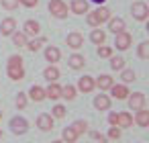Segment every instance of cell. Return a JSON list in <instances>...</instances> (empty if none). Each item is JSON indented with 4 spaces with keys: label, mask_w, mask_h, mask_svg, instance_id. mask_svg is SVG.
<instances>
[{
    "label": "cell",
    "mask_w": 149,
    "mask_h": 143,
    "mask_svg": "<svg viewBox=\"0 0 149 143\" xmlns=\"http://www.w3.org/2000/svg\"><path fill=\"white\" fill-rule=\"evenodd\" d=\"M108 19H110V10L104 8V6H100V8H96L94 13L88 15V25H90V27H100V25L106 23Z\"/></svg>",
    "instance_id": "obj_1"
},
{
    "label": "cell",
    "mask_w": 149,
    "mask_h": 143,
    "mask_svg": "<svg viewBox=\"0 0 149 143\" xmlns=\"http://www.w3.org/2000/svg\"><path fill=\"white\" fill-rule=\"evenodd\" d=\"M49 13L55 19H65L68 17V4L63 2V0H51L49 2Z\"/></svg>",
    "instance_id": "obj_2"
},
{
    "label": "cell",
    "mask_w": 149,
    "mask_h": 143,
    "mask_svg": "<svg viewBox=\"0 0 149 143\" xmlns=\"http://www.w3.org/2000/svg\"><path fill=\"white\" fill-rule=\"evenodd\" d=\"M131 13H133V19H135V21H145V19L149 17V6L143 2V0H139V2L133 4Z\"/></svg>",
    "instance_id": "obj_3"
},
{
    "label": "cell",
    "mask_w": 149,
    "mask_h": 143,
    "mask_svg": "<svg viewBox=\"0 0 149 143\" xmlns=\"http://www.w3.org/2000/svg\"><path fill=\"white\" fill-rule=\"evenodd\" d=\"M131 43H133V37H131V33H127V31H120V33H116V37H114V45H116V49L125 51V49H129V47H131Z\"/></svg>",
    "instance_id": "obj_4"
},
{
    "label": "cell",
    "mask_w": 149,
    "mask_h": 143,
    "mask_svg": "<svg viewBox=\"0 0 149 143\" xmlns=\"http://www.w3.org/2000/svg\"><path fill=\"white\" fill-rule=\"evenodd\" d=\"M129 98V106L133 110H139V108H145V94L143 92H133L127 96Z\"/></svg>",
    "instance_id": "obj_5"
},
{
    "label": "cell",
    "mask_w": 149,
    "mask_h": 143,
    "mask_svg": "<svg viewBox=\"0 0 149 143\" xmlns=\"http://www.w3.org/2000/svg\"><path fill=\"white\" fill-rule=\"evenodd\" d=\"M10 129H13L15 135H25V133L29 131V123H27L23 116H17V119L10 121Z\"/></svg>",
    "instance_id": "obj_6"
},
{
    "label": "cell",
    "mask_w": 149,
    "mask_h": 143,
    "mask_svg": "<svg viewBox=\"0 0 149 143\" xmlns=\"http://www.w3.org/2000/svg\"><path fill=\"white\" fill-rule=\"evenodd\" d=\"M65 43H68V47H72V49H80V47L84 45V35H82V33H78V31H74V33H70V35H68Z\"/></svg>",
    "instance_id": "obj_7"
},
{
    "label": "cell",
    "mask_w": 149,
    "mask_h": 143,
    "mask_svg": "<svg viewBox=\"0 0 149 143\" xmlns=\"http://www.w3.org/2000/svg\"><path fill=\"white\" fill-rule=\"evenodd\" d=\"M53 125H55V123H53V116H51V114H45V112H43V114L37 116V127H39L41 131H51Z\"/></svg>",
    "instance_id": "obj_8"
},
{
    "label": "cell",
    "mask_w": 149,
    "mask_h": 143,
    "mask_svg": "<svg viewBox=\"0 0 149 143\" xmlns=\"http://www.w3.org/2000/svg\"><path fill=\"white\" fill-rule=\"evenodd\" d=\"M78 88H80V92H92L96 86H94V78H90V76H82L80 80H78Z\"/></svg>",
    "instance_id": "obj_9"
},
{
    "label": "cell",
    "mask_w": 149,
    "mask_h": 143,
    "mask_svg": "<svg viewBox=\"0 0 149 143\" xmlns=\"http://www.w3.org/2000/svg\"><path fill=\"white\" fill-rule=\"evenodd\" d=\"M112 84H114L112 76H106V74H102V76H98V80H94V86L100 88V90H108Z\"/></svg>",
    "instance_id": "obj_10"
},
{
    "label": "cell",
    "mask_w": 149,
    "mask_h": 143,
    "mask_svg": "<svg viewBox=\"0 0 149 143\" xmlns=\"http://www.w3.org/2000/svg\"><path fill=\"white\" fill-rule=\"evenodd\" d=\"M45 98H51V100L61 98V86L55 84V82H51V84L47 86V90H45Z\"/></svg>",
    "instance_id": "obj_11"
},
{
    "label": "cell",
    "mask_w": 149,
    "mask_h": 143,
    "mask_svg": "<svg viewBox=\"0 0 149 143\" xmlns=\"http://www.w3.org/2000/svg\"><path fill=\"white\" fill-rule=\"evenodd\" d=\"M131 125H133V114H129V112H116V127L127 129Z\"/></svg>",
    "instance_id": "obj_12"
},
{
    "label": "cell",
    "mask_w": 149,
    "mask_h": 143,
    "mask_svg": "<svg viewBox=\"0 0 149 143\" xmlns=\"http://www.w3.org/2000/svg\"><path fill=\"white\" fill-rule=\"evenodd\" d=\"M15 29H17V21L15 19H4L2 21V25H0V33H2V35H13L15 33Z\"/></svg>",
    "instance_id": "obj_13"
},
{
    "label": "cell",
    "mask_w": 149,
    "mask_h": 143,
    "mask_svg": "<svg viewBox=\"0 0 149 143\" xmlns=\"http://www.w3.org/2000/svg\"><path fill=\"white\" fill-rule=\"evenodd\" d=\"M70 8L74 15H84V13H88V0H72Z\"/></svg>",
    "instance_id": "obj_14"
},
{
    "label": "cell",
    "mask_w": 149,
    "mask_h": 143,
    "mask_svg": "<svg viewBox=\"0 0 149 143\" xmlns=\"http://www.w3.org/2000/svg\"><path fill=\"white\" fill-rule=\"evenodd\" d=\"M108 90H110L112 98H116V100H125V98L129 96V90H127V86H114V84H112Z\"/></svg>",
    "instance_id": "obj_15"
},
{
    "label": "cell",
    "mask_w": 149,
    "mask_h": 143,
    "mask_svg": "<svg viewBox=\"0 0 149 143\" xmlns=\"http://www.w3.org/2000/svg\"><path fill=\"white\" fill-rule=\"evenodd\" d=\"M135 123L139 127H149V110L147 108H139L135 114Z\"/></svg>",
    "instance_id": "obj_16"
},
{
    "label": "cell",
    "mask_w": 149,
    "mask_h": 143,
    "mask_svg": "<svg viewBox=\"0 0 149 143\" xmlns=\"http://www.w3.org/2000/svg\"><path fill=\"white\" fill-rule=\"evenodd\" d=\"M108 29H110V33H120V31H125V21L123 19H118V17H114V19H108Z\"/></svg>",
    "instance_id": "obj_17"
},
{
    "label": "cell",
    "mask_w": 149,
    "mask_h": 143,
    "mask_svg": "<svg viewBox=\"0 0 149 143\" xmlns=\"http://www.w3.org/2000/svg\"><path fill=\"white\" fill-rule=\"evenodd\" d=\"M90 41L96 43V45H104V41H106V33H104L102 29L94 27V31L90 33Z\"/></svg>",
    "instance_id": "obj_18"
},
{
    "label": "cell",
    "mask_w": 149,
    "mask_h": 143,
    "mask_svg": "<svg viewBox=\"0 0 149 143\" xmlns=\"http://www.w3.org/2000/svg\"><path fill=\"white\" fill-rule=\"evenodd\" d=\"M8 78L15 80V82L23 80V78H25V70H23V66H8Z\"/></svg>",
    "instance_id": "obj_19"
},
{
    "label": "cell",
    "mask_w": 149,
    "mask_h": 143,
    "mask_svg": "<svg viewBox=\"0 0 149 143\" xmlns=\"http://www.w3.org/2000/svg\"><path fill=\"white\" fill-rule=\"evenodd\" d=\"M94 106H96L98 110H108V108H110V98H108L106 94H98V96L94 98Z\"/></svg>",
    "instance_id": "obj_20"
},
{
    "label": "cell",
    "mask_w": 149,
    "mask_h": 143,
    "mask_svg": "<svg viewBox=\"0 0 149 143\" xmlns=\"http://www.w3.org/2000/svg\"><path fill=\"white\" fill-rule=\"evenodd\" d=\"M39 31H41V27H39V23L37 21H27L25 23V35H31V37H37L39 35Z\"/></svg>",
    "instance_id": "obj_21"
},
{
    "label": "cell",
    "mask_w": 149,
    "mask_h": 143,
    "mask_svg": "<svg viewBox=\"0 0 149 143\" xmlns=\"http://www.w3.org/2000/svg\"><path fill=\"white\" fill-rule=\"evenodd\" d=\"M45 59H47L49 63H57V61L61 59L59 49H57V47H47V49H45Z\"/></svg>",
    "instance_id": "obj_22"
},
{
    "label": "cell",
    "mask_w": 149,
    "mask_h": 143,
    "mask_svg": "<svg viewBox=\"0 0 149 143\" xmlns=\"http://www.w3.org/2000/svg\"><path fill=\"white\" fill-rule=\"evenodd\" d=\"M29 98L35 100V102H41V100H45V90H43L41 86H31V90H29Z\"/></svg>",
    "instance_id": "obj_23"
},
{
    "label": "cell",
    "mask_w": 149,
    "mask_h": 143,
    "mask_svg": "<svg viewBox=\"0 0 149 143\" xmlns=\"http://www.w3.org/2000/svg\"><path fill=\"white\" fill-rule=\"evenodd\" d=\"M78 133L72 129V127H68V129H63V133H61V141L63 143H74V141H78Z\"/></svg>",
    "instance_id": "obj_24"
},
{
    "label": "cell",
    "mask_w": 149,
    "mask_h": 143,
    "mask_svg": "<svg viewBox=\"0 0 149 143\" xmlns=\"http://www.w3.org/2000/svg\"><path fill=\"white\" fill-rule=\"evenodd\" d=\"M70 68L72 70H82L84 68V55H80V53H74L72 57H70Z\"/></svg>",
    "instance_id": "obj_25"
},
{
    "label": "cell",
    "mask_w": 149,
    "mask_h": 143,
    "mask_svg": "<svg viewBox=\"0 0 149 143\" xmlns=\"http://www.w3.org/2000/svg\"><path fill=\"white\" fill-rule=\"evenodd\" d=\"M43 76H45V80H47V82H55V80L59 78V70H57L55 66H49V68L43 72Z\"/></svg>",
    "instance_id": "obj_26"
},
{
    "label": "cell",
    "mask_w": 149,
    "mask_h": 143,
    "mask_svg": "<svg viewBox=\"0 0 149 143\" xmlns=\"http://www.w3.org/2000/svg\"><path fill=\"white\" fill-rule=\"evenodd\" d=\"M61 98H65V100H74V98H76V88L70 86V84L63 86V88H61Z\"/></svg>",
    "instance_id": "obj_27"
},
{
    "label": "cell",
    "mask_w": 149,
    "mask_h": 143,
    "mask_svg": "<svg viewBox=\"0 0 149 143\" xmlns=\"http://www.w3.org/2000/svg\"><path fill=\"white\" fill-rule=\"evenodd\" d=\"M13 43L17 47H25L27 45V35L25 33H13Z\"/></svg>",
    "instance_id": "obj_28"
},
{
    "label": "cell",
    "mask_w": 149,
    "mask_h": 143,
    "mask_svg": "<svg viewBox=\"0 0 149 143\" xmlns=\"http://www.w3.org/2000/svg\"><path fill=\"white\" fill-rule=\"evenodd\" d=\"M72 129H74L78 135H84V133L88 131V123H86V121H76V123L72 125Z\"/></svg>",
    "instance_id": "obj_29"
},
{
    "label": "cell",
    "mask_w": 149,
    "mask_h": 143,
    "mask_svg": "<svg viewBox=\"0 0 149 143\" xmlns=\"http://www.w3.org/2000/svg\"><path fill=\"white\" fill-rule=\"evenodd\" d=\"M110 68H112V70H123V68H125V59H123L120 55H116V57L110 55Z\"/></svg>",
    "instance_id": "obj_30"
},
{
    "label": "cell",
    "mask_w": 149,
    "mask_h": 143,
    "mask_svg": "<svg viewBox=\"0 0 149 143\" xmlns=\"http://www.w3.org/2000/svg\"><path fill=\"white\" fill-rule=\"evenodd\" d=\"M43 43H45V37H39V39H35V41H27V47H29V51H37Z\"/></svg>",
    "instance_id": "obj_31"
},
{
    "label": "cell",
    "mask_w": 149,
    "mask_h": 143,
    "mask_svg": "<svg viewBox=\"0 0 149 143\" xmlns=\"http://www.w3.org/2000/svg\"><path fill=\"white\" fill-rule=\"evenodd\" d=\"M139 57H141V59H147V57H149V43H147V41H143V43L139 45Z\"/></svg>",
    "instance_id": "obj_32"
},
{
    "label": "cell",
    "mask_w": 149,
    "mask_h": 143,
    "mask_svg": "<svg viewBox=\"0 0 149 143\" xmlns=\"http://www.w3.org/2000/svg\"><path fill=\"white\" fill-rule=\"evenodd\" d=\"M19 6V0H2V8L6 10H15Z\"/></svg>",
    "instance_id": "obj_33"
},
{
    "label": "cell",
    "mask_w": 149,
    "mask_h": 143,
    "mask_svg": "<svg viewBox=\"0 0 149 143\" xmlns=\"http://www.w3.org/2000/svg\"><path fill=\"white\" fill-rule=\"evenodd\" d=\"M112 55V49L106 47V45H100L98 47V57H110Z\"/></svg>",
    "instance_id": "obj_34"
},
{
    "label": "cell",
    "mask_w": 149,
    "mask_h": 143,
    "mask_svg": "<svg viewBox=\"0 0 149 143\" xmlns=\"http://www.w3.org/2000/svg\"><path fill=\"white\" fill-rule=\"evenodd\" d=\"M123 82H135V72L133 70H123Z\"/></svg>",
    "instance_id": "obj_35"
},
{
    "label": "cell",
    "mask_w": 149,
    "mask_h": 143,
    "mask_svg": "<svg viewBox=\"0 0 149 143\" xmlns=\"http://www.w3.org/2000/svg\"><path fill=\"white\" fill-rule=\"evenodd\" d=\"M53 116H55V119H63V116H65V106L57 104V106L53 108Z\"/></svg>",
    "instance_id": "obj_36"
},
{
    "label": "cell",
    "mask_w": 149,
    "mask_h": 143,
    "mask_svg": "<svg viewBox=\"0 0 149 143\" xmlns=\"http://www.w3.org/2000/svg\"><path fill=\"white\" fill-rule=\"evenodd\" d=\"M17 106H19V108H25V106H27V94L19 92V96H17Z\"/></svg>",
    "instance_id": "obj_37"
},
{
    "label": "cell",
    "mask_w": 149,
    "mask_h": 143,
    "mask_svg": "<svg viewBox=\"0 0 149 143\" xmlns=\"http://www.w3.org/2000/svg\"><path fill=\"white\" fill-rule=\"evenodd\" d=\"M118 137H120V127L112 125V129H110V133H108V139H118Z\"/></svg>",
    "instance_id": "obj_38"
},
{
    "label": "cell",
    "mask_w": 149,
    "mask_h": 143,
    "mask_svg": "<svg viewBox=\"0 0 149 143\" xmlns=\"http://www.w3.org/2000/svg\"><path fill=\"white\" fill-rule=\"evenodd\" d=\"M8 66H23V57L21 55H13L8 59Z\"/></svg>",
    "instance_id": "obj_39"
},
{
    "label": "cell",
    "mask_w": 149,
    "mask_h": 143,
    "mask_svg": "<svg viewBox=\"0 0 149 143\" xmlns=\"http://www.w3.org/2000/svg\"><path fill=\"white\" fill-rule=\"evenodd\" d=\"M19 2H21L23 6H27V8H33V6L39 4V0H19Z\"/></svg>",
    "instance_id": "obj_40"
},
{
    "label": "cell",
    "mask_w": 149,
    "mask_h": 143,
    "mask_svg": "<svg viewBox=\"0 0 149 143\" xmlns=\"http://www.w3.org/2000/svg\"><path fill=\"white\" fill-rule=\"evenodd\" d=\"M90 135H92V137H94V139H96V141H100V143H104V141H106V137H104V135H102V133H98V131H92V133H90Z\"/></svg>",
    "instance_id": "obj_41"
},
{
    "label": "cell",
    "mask_w": 149,
    "mask_h": 143,
    "mask_svg": "<svg viewBox=\"0 0 149 143\" xmlns=\"http://www.w3.org/2000/svg\"><path fill=\"white\" fill-rule=\"evenodd\" d=\"M108 123H110V125H116V112H112V114L108 116Z\"/></svg>",
    "instance_id": "obj_42"
},
{
    "label": "cell",
    "mask_w": 149,
    "mask_h": 143,
    "mask_svg": "<svg viewBox=\"0 0 149 143\" xmlns=\"http://www.w3.org/2000/svg\"><path fill=\"white\" fill-rule=\"evenodd\" d=\"M92 2H96V4H102V2H104V0H92Z\"/></svg>",
    "instance_id": "obj_43"
},
{
    "label": "cell",
    "mask_w": 149,
    "mask_h": 143,
    "mask_svg": "<svg viewBox=\"0 0 149 143\" xmlns=\"http://www.w3.org/2000/svg\"><path fill=\"white\" fill-rule=\"evenodd\" d=\"M53 143H63V141H53Z\"/></svg>",
    "instance_id": "obj_44"
},
{
    "label": "cell",
    "mask_w": 149,
    "mask_h": 143,
    "mask_svg": "<svg viewBox=\"0 0 149 143\" xmlns=\"http://www.w3.org/2000/svg\"><path fill=\"white\" fill-rule=\"evenodd\" d=\"M0 121H2V112H0Z\"/></svg>",
    "instance_id": "obj_45"
},
{
    "label": "cell",
    "mask_w": 149,
    "mask_h": 143,
    "mask_svg": "<svg viewBox=\"0 0 149 143\" xmlns=\"http://www.w3.org/2000/svg\"><path fill=\"white\" fill-rule=\"evenodd\" d=\"M0 137H2V129H0Z\"/></svg>",
    "instance_id": "obj_46"
}]
</instances>
